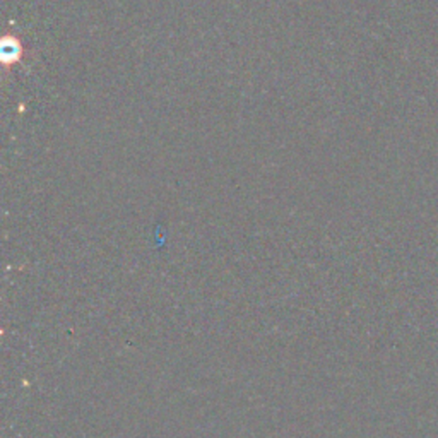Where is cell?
I'll return each instance as SVG.
<instances>
[{
  "label": "cell",
  "instance_id": "1",
  "mask_svg": "<svg viewBox=\"0 0 438 438\" xmlns=\"http://www.w3.org/2000/svg\"><path fill=\"white\" fill-rule=\"evenodd\" d=\"M0 53H2V64L6 67L12 65L23 55V45H21V41L16 36H4Z\"/></svg>",
  "mask_w": 438,
  "mask_h": 438
}]
</instances>
